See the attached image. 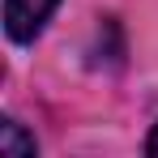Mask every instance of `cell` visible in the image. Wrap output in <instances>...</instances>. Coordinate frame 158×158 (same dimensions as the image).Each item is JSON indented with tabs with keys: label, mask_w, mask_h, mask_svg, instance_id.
Wrapping results in <instances>:
<instances>
[{
	"label": "cell",
	"mask_w": 158,
	"mask_h": 158,
	"mask_svg": "<svg viewBox=\"0 0 158 158\" xmlns=\"http://www.w3.org/2000/svg\"><path fill=\"white\" fill-rule=\"evenodd\" d=\"M56 9H60V0H4V34H9V43L30 47L47 30Z\"/></svg>",
	"instance_id": "1"
},
{
	"label": "cell",
	"mask_w": 158,
	"mask_h": 158,
	"mask_svg": "<svg viewBox=\"0 0 158 158\" xmlns=\"http://www.w3.org/2000/svg\"><path fill=\"white\" fill-rule=\"evenodd\" d=\"M0 154L4 158H34L39 154V141H34L30 132H22L17 120H4V124H0Z\"/></svg>",
	"instance_id": "2"
},
{
	"label": "cell",
	"mask_w": 158,
	"mask_h": 158,
	"mask_svg": "<svg viewBox=\"0 0 158 158\" xmlns=\"http://www.w3.org/2000/svg\"><path fill=\"white\" fill-rule=\"evenodd\" d=\"M145 154H150V158H158V124L150 128V137H145Z\"/></svg>",
	"instance_id": "3"
}]
</instances>
